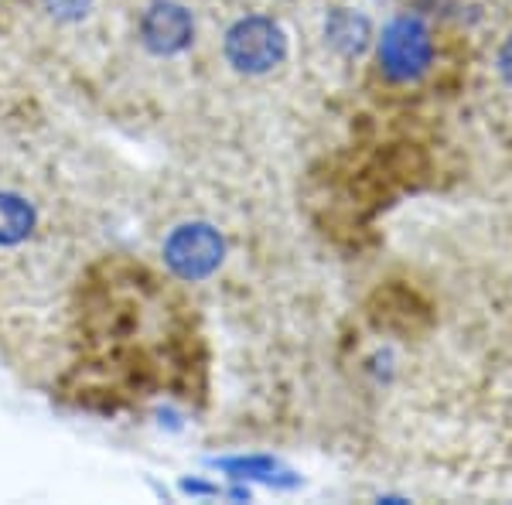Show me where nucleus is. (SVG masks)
<instances>
[{"label": "nucleus", "mask_w": 512, "mask_h": 505, "mask_svg": "<svg viewBox=\"0 0 512 505\" xmlns=\"http://www.w3.org/2000/svg\"><path fill=\"white\" fill-rule=\"evenodd\" d=\"M212 345L198 297L144 246L110 239L65 297L45 400L72 417L144 420L209 400Z\"/></svg>", "instance_id": "obj_1"}, {"label": "nucleus", "mask_w": 512, "mask_h": 505, "mask_svg": "<svg viewBox=\"0 0 512 505\" xmlns=\"http://www.w3.org/2000/svg\"><path fill=\"white\" fill-rule=\"evenodd\" d=\"M120 0H0V48L89 117Z\"/></svg>", "instance_id": "obj_2"}, {"label": "nucleus", "mask_w": 512, "mask_h": 505, "mask_svg": "<svg viewBox=\"0 0 512 505\" xmlns=\"http://www.w3.org/2000/svg\"><path fill=\"white\" fill-rule=\"evenodd\" d=\"M434 35L417 14H396L376 41V72L386 86H417L434 69Z\"/></svg>", "instance_id": "obj_3"}, {"label": "nucleus", "mask_w": 512, "mask_h": 505, "mask_svg": "<svg viewBox=\"0 0 512 505\" xmlns=\"http://www.w3.org/2000/svg\"><path fill=\"white\" fill-rule=\"evenodd\" d=\"M495 72H499V79L512 86V38L502 41L499 55H495Z\"/></svg>", "instance_id": "obj_4"}]
</instances>
